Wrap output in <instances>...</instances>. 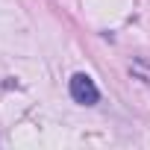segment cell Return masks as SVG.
<instances>
[{
    "mask_svg": "<svg viewBox=\"0 0 150 150\" xmlns=\"http://www.w3.org/2000/svg\"><path fill=\"white\" fill-rule=\"evenodd\" d=\"M71 97L83 106H94L100 100V91H97V86L88 74H74L71 77Z\"/></svg>",
    "mask_w": 150,
    "mask_h": 150,
    "instance_id": "1",
    "label": "cell"
}]
</instances>
